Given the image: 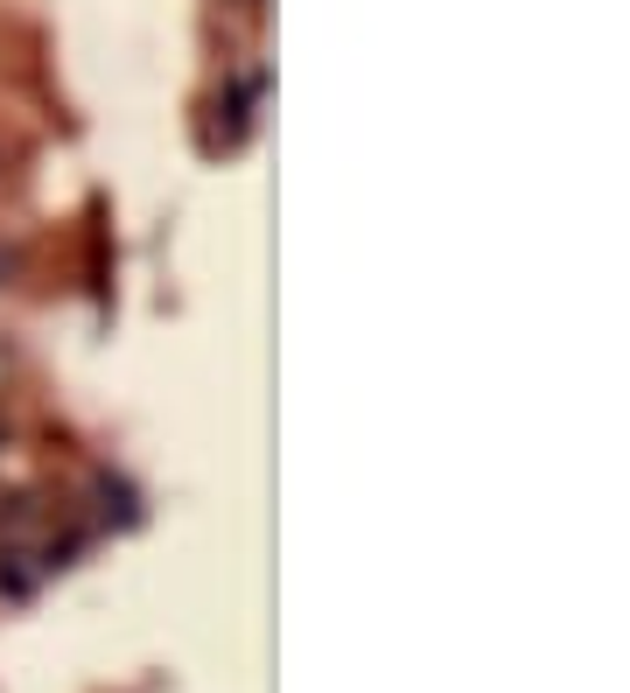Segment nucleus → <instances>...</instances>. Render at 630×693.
<instances>
[{
    "instance_id": "nucleus-1",
    "label": "nucleus",
    "mask_w": 630,
    "mask_h": 693,
    "mask_svg": "<svg viewBox=\"0 0 630 693\" xmlns=\"http://www.w3.org/2000/svg\"><path fill=\"white\" fill-rule=\"evenodd\" d=\"M253 99H259V77H253V70L232 77V99L218 106V112H224V141H239V133H245V120H253Z\"/></svg>"
}]
</instances>
